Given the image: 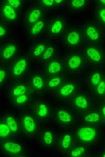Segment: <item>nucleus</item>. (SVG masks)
Listing matches in <instances>:
<instances>
[{
    "instance_id": "1",
    "label": "nucleus",
    "mask_w": 105,
    "mask_h": 157,
    "mask_svg": "<svg viewBox=\"0 0 105 157\" xmlns=\"http://www.w3.org/2000/svg\"><path fill=\"white\" fill-rule=\"evenodd\" d=\"M99 131L98 128L94 125L83 124L79 126L76 129L75 137L79 143H83L88 145L95 144L98 140Z\"/></svg>"
},
{
    "instance_id": "2",
    "label": "nucleus",
    "mask_w": 105,
    "mask_h": 157,
    "mask_svg": "<svg viewBox=\"0 0 105 157\" xmlns=\"http://www.w3.org/2000/svg\"><path fill=\"white\" fill-rule=\"evenodd\" d=\"M20 124H21V130L25 135L32 136L35 135V133L38 131V121L35 114L25 113L20 120Z\"/></svg>"
},
{
    "instance_id": "3",
    "label": "nucleus",
    "mask_w": 105,
    "mask_h": 157,
    "mask_svg": "<svg viewBox=\"0 0 105 157\" xmlns=\"http://www.w3.org/2000/svg\"><path fill=\"white\" fill-rule=\"evenodd\" d=\"M29 60L26 56H22L18 59H15L11 63L10 71L11 77L14 79H19L25 76V74L28 71L29 68Z\"/></svg>"
},
{
    "instance_id": "4",
    "label": "nucleus",
    "mask_w": 105,
    "mask_h": 157,
    "mask_svg": "<svg viewBox=\"0 0 105 157\" xmlns=\"http://www.w3.org/2000/svg\"><path fill=\"white\" fill-rule=\"evenodd\" d=\"M86 64L85 56L81 53L74 52L69 56L66 61V70L69 72H76L84 68Z\"/></svg>"
},
{
    "instance_id": "5",
    "label": "nucleus",
    "mask_w": 105,
    "mask_h": 157,
    "mask_svg": "<svg viewBox=\"0 0 105 157\" xmlns=\"http://www.w3.org/2000/svg\"><path fill=\"white\" fill-rule=\"evenodd\" d=\"M84 56L94 65H101L105 59L104 53L102 49L93 45H88L85 48Z\"/></svg>"
},
{
    "instance_id": "6",
    "label": "nucleus",
    "mask_w": 105,
    "mask_h": 157,
    "mask_svg": "<svg viewBox=\"0 0 105 157\" xmlns=\"http://www.w3.org/2000/svg\"><path fill=\"white\" fill-rule=\"evenodd\" d=\"M75 135L71 132H62L56 139V147L62 152L68 153L75 144Z\"/></svg>"
},
{
    "instance_id": "7",
    "label": "nucleus",
    "mask_w": 105,
    "mask_h": 157,
    "mask_svg": "<svg viewBox=\"0 0 105 157\" xmlns=\"http://www.w3.org/2000/svg\"><path fill=\"white\" fill-rule=\"evenodd\" d=\"M1 149L3 151V153L12 156L22 155L25 151L24 145L20 142L13 140H9V139L3 140Z\"/></svg>"
},
{
    "instance_id": "8",
    "label": "nucleus",
    "mask_w": 105,
    "mask_h": 157,
    "mask_svg": "<svg viewBox=\"0 0 105 157\" xmlns=\"http://www.w3.org/2000/svg\"><path fill=\"white\" fill-rule=\"evenodd\" d=\"M77 92V86L74 82H64L56 92V97L57 99H67L73 97Z\"/></svg>"
},
{
    "instance_id": "9",
    "label": "nucleus",
    "mask_w": 105,
    "mask_h": 157,
    "mask_svg": "<svg viewBox=\"0 0 105 157\" xmlns=\"http://www.w3.org/2000/svg\"><path fill=\"white\" fill-rule=\"evenodd\" d=\"M55 119L60 125H72L74 123L75 118L72 112L69 109H59L55 113Z\"/></svg>"
},
{
    "instance_id": "10",
    "label": "nucleus",
    "mask_w": 105,
    "mask_h": 157,
    "mask_svg": "<svg viewBox=\"0 0 105 157\" xmlns=\"http://www.w3.org/2000/svg\"><path fill=\"white\" fill-rule=\"evenodd\" d=\"M65 69H66V66L62 61L56 59H52L48 61L45 66V76L50 77L52 76L60 75L62 74Z\"/></svg>"
},
{
    "instance_id": "11",
    "label": "nucleus",
    "mask_w": 105,
    "mask_h": 157,
    "mask_svg": "<svg viewBox=\"0 0 105 157\" xmlns=\"http://www.w3.org/2000/svg\"><path fill=\"white\" fill-rule=\"evenodd\" d=\"M46 78L41 73H34L29 78V85L32 92L41 93L46 88Z\"/></svg>"
},
{
    "instance_id": "12",
    "label": "nucleus",
    "mask_w": 105,
    "mask_h": 157,
    "mask_svg": "<svg viewBox=\"0 0 105 157\" xmlns=\"http://www.w3.org/2000/svg\"><path fill=\"white\" fill-rule=\"evenodd\" d=\"M83 35L79 29H72L68 30L65 36V42L67 47H76L83 43Z\"/></svg>"
},
{
    "instance_id": "13",
    "label": "nucleus",
    "mask_w": 105,
    "mask_h": 157,
    "mask_svg": "<svg viewBox=\"0 0 105 157\" xmlns=\"http://www.w3.org/2000/svg\"><path fill=\"white\" fill-rule=\"evenodd\" d=\"M72 105L81 112H86L91 106L89 98L83 93H76L72 97Z\"/></svg>"
},
{
    "instance_id": "14",
    "label": "nucleus",
    "mask_w": 105,
    "mask_h": 157,
    "mask_svg": "<svg viewBox=\"0 0 105 157\" xmlns=\"http://www.w3.org/2000/svg\"><path fill=\"white\" fill-rule=\"evenodd\" d=\"M83 35L88 41L92 43H99L103 38L101 30L93 25H87L83 30Z\"/></svg>"
},
{
    "instance_id": "15",
    "label": "nucleus",
    "mask_w": 105,
    "mask_h": 157,
    "mask_svg": "<svg viewBox=\"0 0 105 157\" xmlns=\"http://www.w3.org/2000/svg\"><path fill=\"white\" fill-rule=\"evenodd\" d=\"M82 121L84 124L99 125L101 124L104 119L99 111H86L82 117Z\"/></svg>"
},
{
    "instance_id": "16",
    "label": "nucleus",
    "mask_w": 105,
    "mask_h": 157,
    "mask_svg": "<svg viewBox=\"0 0 105 157\" xmlns=\"http://www.w3.org/2000/svg\"><path fill=\"white\" fill-rule=\"evenodd\" d=\"M1 14L2 18L8 23L16 22L19 19V13L15 9H14L6 3H3L1 6Z\"/></svg>"
},
{
    "instance_id": "17",
    "label": "nucleus",
    "mask_w": 105,
    "mask_h": 157,
    "mask_svg": "<svg viewBox=\"0 0 105 157\" xmlns=\"http://www.w3.org/2000/svg\"><path fill=\"white\" fill-rule=\"evenodd\" d=\"M51 108L44 101H37L35 103V115L39 119H47L51 117Z\"/></svg>"
},
{
    "instance_id": "18",
    "label": "nucleus",
    "mask_w": 105,
    "mask_h": 157,
    "mask_svg": "<svg viewBox=\"0 0 105 157\" xmlns=\"http://www.w3.org/2000/svg\"><path fill=\"white\" fill-rule=\"evenodd\" d=\"M65 26H66L65 19L62 18H56L53 20H51V22L50 23L48 33L51 37H56L63 32Z\"/></svg>"
},
{
    "instance_id": "19",
    "label": "nucleus",
    "mask_w": 105,
    "mask_h": 157,
    "mask_svg": "<svg viewBox=\"0 0 105 157\" xmlns=\"http://www.w3.org/2000/svg\"><path fill=\"white\" fill-rule=\"evenodd\" d=\"M19 52V46L15 43H7L1 50V61H9L12 60Z\"/></svg>"
},
{
    "instance_id": "20",
    "label": "nucleus",
    "mask_w": 105,
    "mask_h": 157,
    "mask_svg": "<svg viewBox=\"0 0 105 157\" xmlns=\"http://www.w3.org/2000/svg\"><path fill=\"white\" fill-rule=\"evenodd\" d=\"M45 13V10L42 6L33 7L28 11L26 15V22L30 25L37 23L40 20L43 19V16Z\"/></svg>"
},
{
    "instance_id": "21",
    "label": "nucleus",
    "mask_w": 105,
    "mask_h": 157,
    "mask_svg": "<svg viewBox=\"0 0 105 157\" xmlns=\"http://www.w3.org/2000/svg\"><path fill=\"white\" fill-rule=\"evenodd\" d=\"M32 90L29 84L25 82H19L13 85L10 88V98L13 99L16 97H19L24 94H31Z\"/></svg>"
},
{
    "instance_id": "22",
    "label": "nucleus",
    "mask_w": 105,
    "mask_h": 157,
    "mask_svg": "<svg viewBox=\"0 0 105 157\" xmlns=\"http://www.w3.org/2000/svg\"><path fill=\"white\" fill-rule=\"evenodd\" d=\"M42 144L47 148H53L56 144V138L55 132L51 128L44 129L41 134Z\"/></svg>"
},
{
    "instance_id": "23",
    "label": "nucleus",
    "mask_w": 105,
    "mask_h": 157,
    "mask_svg": "<svg viewBox=\"0 0 105 157\" xmlns=\"http://www.w3.org/2000/svg\"><path fill=\"white\" fill-rule=\"evenodd\" d=\"M64 83V77L62 74L48 77L46 80V88L51 92H56L58 88Z\"/></svg>"
},
{
    "instance_id": "24",
    "label": "nucleus",
    "mask_w": 105,
    "mask_h": 157,
    "mask_svg": "<svg viewBox=\"0 0 105 157\" xmlns=\"http://www.w3.org/2000/svg\"><path fill=\"white\" fill-rule=\"evenodd\" d=\"M4 120L10 126L13 135H18L20 131V129H21V124H20V122H19L18 118L12 113H9L6 115Z\"/></svg>"
},
{
    "instance_id": "25",
    "label": "nucleus",
    "mask_w": 105,
    "mask_h": 157,
    "mask_svg": "<svg viewBox=\"0 0 105 157\" xmlns=\"http://www.w3.org/2000/svg\"><path fill=\"white\" fill-rule=\"evenodd\" d=\"M46 26V22L45 19H41L37 23H35L34 25H30V28L29 29V35H31L32 37H36L41 35L42 33L44 32Z\"/></svg>"
},
{
    "instance_id": "26",
    "label": "nucleus",
    "mask_w": 105,
    "mask_h": 157,
    "mask_svg": "<svg viewBox=\"0 0 105 157\" xmlns=\"http://www.w3.org/2000/svg\"><path fill=\"white\" fill-rule=\"evenodd\" d=\"M88 155V148L83 143L74 144V146L68 152V155L71 157H83Z\"/></svg>"
},
{
    "instance_id": "27",
    "label": "nucleus",
    "mask_w": 105,
    "mask_h": 157,
    "mask_svg": "<svg viewBox=\"0 0 105 157\" xmlns=\"http://www.w3.org/2000/svg\"><path fill=\"white\" fill-rule=\"evenodd\" d=\"M46 47H47V44L45 42H39L35 44L31 48V52H30L31 56L35 59H41Z\"/></svg>"
},
{
    "instance_id": "28",
    "label": "nucleus",
    "mask_w": 105,
    "mask_h": 157,
    "mask_svg": "<svg viewBox=\"0 0 105 157\" xmlns=\"http://www.w3.org/2000/svg\"><path fill=\"white\" fill-rule=\"evenodd\" d=\"M104 75L100 71H92L89 77L90 87L95 89V87L99 84V82L104 78Z\"/></svg>"
},
{
    "instance_id": "29",
    "label": "nucleus",
    "mask_w": 105,
    "mask_h": 157,
    "mask_svg": "<svg viewBox=\"0 0 105 157\" xmlns=\"http://www.w3.org/2000/svg\"><path fill=\"white\" fill-rule=\"evenodd\" d=\"M13 133L10 129V126L8 125L5 120H2L0 123V138L2 140H5L11 137Z\"/></svg>"
},
{
    "instance_id": "30",
    "label": "nucleus",
    "mask_w": 105,
    "mask_h": 157,
    "mask_svg": "<svg viewBox=\"0 0 105 157\" xmlns=\"http://www.w3.org/2000/svg\"><path fill=\"white\" fill-rule=\"evenodd\" d=\"M56 52V47L54 44H49L47 45V47L45 49V52L43 53L42 56L41 57V60L42 61H49L52 60V58Z\"/></svg>"
},
{
    "instance_id": "31",
    "label": "nucleus",
    "mask_w": 105,
    "mask_h": 157,
    "mask_svg": "<svg viewBox=\"0 0 105 157\" xmlns=\"http://www.w3.org/2000/svg\"><path fill=\"white\" fill-rule=\"evenodd\" d=\"M31 100V95L30 94H24L19 97H16L12 99V102L17 107H24L27 105Z\"/></svg>"
},
{
    "instance_id": "32",
    "label": "nucleus",
    "mask_w": 105,
    "mask_h": 157,
    "mask_svg": "<svg viewBox=\"0 0 105 157\" xmlns=\"http://www.w3.org/2000/svg\"><path fill=\"white\" fill-rule=\"evenodd\" d=\"M88 4L86 0H71L69 1V7L73 11H80L84 10Z\"/></svg>"
},
{
    "instance_id": "33",
    "label": "nucleus",
    "mask_w": 105,
    "mask_h": 157,
    "mask_svg": "<svg viewBox=\"0 0 105 157\" xmlns=\"http://www.w3.org/2000/svg\"><path fill=\"white\" fill-rule=\"evenodd\" d=\"M10 77H11V71L2 66L0 68V85H1V87H3V85L5 84L7 81L9 80Z\"/></svg>"
},
{
    "instance_id": "34",
    "label": "nucleus",
    "mask_w": 105,
    "mask_h": 157,
    "mask_svg": "<svg viewBox=\"0 0 105 157\" xmlns=\"http://www.w3.org/2000/svg\"><path fill=\"white\" fill-rule=\"evenodd\" d=\"M96 95L99 98H105V77L103 79L99 84L95 87Z\"/></svg>"
},
{
    "instance_id": "35",
    "label": "nucleus",
    "mask_w": 105,
    "mask_h": 157,
    "mask_svg": "<svg viewBox=\"0 0 105 157\" xmlns=\"http://www.w3.org/2000/svg\"><path fill=\"white\" fill-rule=\"evenodd\" d=\"M97 14H98V19H99V22L105 25V7L99 5L98 10H97Z\"/></svg>"
},
{
    "instance_id": "36",
    "label": "nucleus",
    "mask_w": 105,
    "mask_h": 157,
    "mask_svg": "<svg viewBox=\"0 0 105 157\" xmlns=\"http://www.w3.org/2000/svg\"><path fill=\"white\" fill-rule=\"evenodd\" d=\"M4 3H6L7 4H9L10 6H11L15 10H19L23 7L24 2L21 0H7Z\"/></svg>"
},
{
    "instance_id": "37",
    "label": "nucleus",
    "mask_w": 105,
    "mask_h": 157,
    "mask_svg": "<svg viewBox=\"0 0 105 157\" xmlns=\"http://www.w3.org/2000/svg\"><path fill=\"white\" fill-rule=\"evenodd\" d=\"M40 3L43 8H46V9H54L56 7L55 0H41L40 1Z\"/></svg>"
},
{
    "instance_id": "38",
    "label": "nucleus",
    "mask_w": 105,
    "mask_h": 157,
    "mask_svg": "<svg viewBox=\"0 0 105 157\" xmlns=\"http://www.w3.org/2000/svg\"><path fill=\"white\" fill-rule=\"evenodd\" d=\"M9 35V29L5 25L1 24L0 25V37L2 40H4Z\"/></svg>"
},
{
    "instance_id": "39",
    "label": "nucleus",
    "mask_w": 105,
    "mask_h": 157,
    "mask_svg": "<svg viewBox=\"0 0 105 157\" xmlns=\"http://www.w3.org/2000/svg\"><path fill=\"white\" fill-rule=\"evenodd\" d=\"M99 112H100V113L102 114L103 118V119H104V121H105V104L101 106V108H100V109H99Z\"/></svg>"
},
{
    "instance_id": "40",
    "label": "nucleus",
    "mask_w": 105,
    "mask_h": 157,
    "mask_svg": "<svg viewBox=\"0 0 105 157\" xmlns=\"http://www.w3.org/2000/svg\"><path fill=\"white\" fill-rule=\"evenodd\" d=\"M55 2H56V6H63L65 3H66L65 0H55Z\"/></svg>"
},
{
    "instance_id": "41",
    "label": "nucleus",
    "mask_w": 105,
    "mask_h": 157,
    "mask_svg": "<svg viewBox=\"0 0 105 157\" xmlns=\"http://www.w3.org/2000/svg\"><path fill=\"white\" fill-rule=\"evenodd\" d=\"M98 2H99V3L100 4V6L105 7V0H99Z\"/></svg>"
},
{
    "instance_id": "42",
    "label": "nucleus",
    "mask_w": 105,
    "mask_h": 157,
    "mask_svg": "<svg viewBox=\"0 0 105 157\" xmlns=\"http://www.w3.org/2000/svg\"><path fill=\"white\" fill-rule=\"evenodd\" d=\"M100 156H102V157H105V151H103L101 153V155H100Z\"/></svg>"
}]
</instances>
